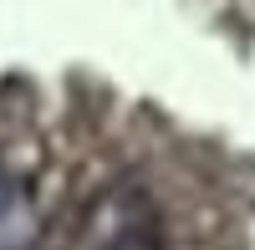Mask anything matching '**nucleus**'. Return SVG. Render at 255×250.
<instances>
[{
  "instance_id": "f257e3e1",
  "label": "nucleus",
  "mask_w": 255,
  "mask_h": 250,
  "mask_svg": "<svg viewBox=\"0 0 255 250\" xmlns=\"http://www.w3.org/2000/svg\"><path fill=\"white\" fill-rule=\"evenodd\" d=\"M31 240H36V215L20 194H10L0 204V250H31Z\"/></svg>"
},
{
  "instance_id": "f03ea898",
  "label": "nucleus",
  "mask_w": 255,
  "mask_h": 250,
  "mask_svg": "<svg viewBox=\"0 0 255 250\" xmlns=\"http://www.w3.org/2000/svg\"><path fill=\"white\" fill-rule=\"evenodd\" d=\"M108 250H158V245H153V235H148V230H123Z\"/></svg>"
},
{
  "instance_id": "7ed1b4c3",
  "label": "nucleus",
  "mask_w": 255,
  "mask_h": 250,
  "mask_svg": "<svg viewBox=\"0 0 255 250\" xmlns=\"http://www.w3.org/2000/svg\"><path fill=\"white\" fill-rule=\"evenodd\" d=\"M10 194H15V189H10V184H5V179H0V204H5V199H10Z\"/></svg>"
}]
</instances>
